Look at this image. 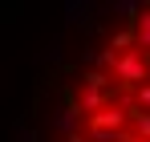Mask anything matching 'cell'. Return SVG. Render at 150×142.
Segmentation results:
<instances>
[{
  "label": "cell",
  "instance_id": "cell-1",
  "mask_svg": "<svg viewBox=\"0 0 150 142\" xmlns=\"http://www.w3.org/2000/svg\"><path fill=\"white\" fill-rule=\"evenodd\" d=\"M114 81H122V85H134V89H142L150 81V61L146 53H126V57H118V65H114Z\"/></svg>",
  "mask_w": 150,
  "mask_h": 142
},
{
  "label": "cell",
  "instance_id": "cell-2",
  "mask_svg": "<svg viewBox=\"0 0 150 142\" xmlns=\"http://www.w3.org/2000/svg\"><path fill=\"white\" fill-rule=\"evenodd\" d=\"M126 122H134V110H126V106H105L98 118H89L93 130H110V134H122Z\"/></svg>",
  "mask_w": 150,
  "mask_h": 142
},
{
  "label": "cell",
  "instance_id": "cell-3",
  "mask_svg": "<svg viewBox=\"0 0 150 142\" xmlns=\"http://www.w3.org/2000/svg\"><path fill=\"white\" fill-rule=\"evenodd\" d=\"M77 122H81V110H77L73 102H69V106H61V110L53 114V126H57L65 138H69V134H77Z\"/></svg>",
  "mask_w": 150,
  "mask_h": 142
},
{
  "label": "cell",
  "instance_id": "cell-4",
  "mask_svg": "<svg viewBox=\"0 0 150 142\" xmlns=\"http://www.w3.org/2000/svg\"><path fill=\"white\" fill-rule=\"evenodd\" d=\"M134 37H138V53H150V8H142V16L134 21Z\"/></svg>",
  "mask_w": 150,
  "mask_h": 142
},
{
  "label": "cell",
  "instance_id": "cell-5",
  "mask_svg": "<svg viewBox=\"0 0 150 142\" xmlns=\"http://www.w3.org/2000/svg\"><path fill=\"white\" fill-rule=\"evenodd\" d=\"M110 81H114V73H105V69H89L85 77H81L85 89H101V94H110Z\"/></svg>",
  "mask_w": 150,
  "mask_h": 142
},
{
  "label": "cell",
  "instance_id": "cell-6",
  "mask_svg": "<svg viewBox=\"0 0 150 142\" xmlns=\"http://www.w3.org/2000/svg\"><path fill=\"white\" fill-rule=\"evenodd\" d=\"M130 126H134V134H138L142 142H150V114H142V110H134V122H130Z\"/></svg>",
  "mask_w": 150,
  "mask_h": 142
},
{
  "label": "cell",
  "instance_id": "cell-7",
  "mask_svg": "<svg viewBox=\"0 0 150 142\" xmlns=\"http://www.w3.org/2000/svg\"><path fill=\"white\" fill-rule=\"evenodd\" d=\"M134 102H138V110H142V114H150V81L142 85V89H134Z\"/></svg>",
  "mask_w": 150,
  "mask_h": 142
},
{
  "label": "cell",
  "instance_id": "cell-8",
  "mask_svg": "<svg viewBox=\"0 0 150 142\" xmlns=\"http://www.w3.org/2000/svg\"><path fill=\"white\" fill-rule=\"evenodd\" d=\"M126 142H142V138H138V134H130V138H126Z\"/></svg>",
  "mask_w": 150,
  "mask_h": 142
}]
</instances>
